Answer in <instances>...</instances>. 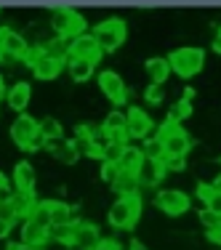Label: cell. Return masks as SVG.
Returning a JSON list of instances; mask_svg holds the SVG:
<instances>
[{"label": "cell", "mask_w": 221, "mask_h": 250, "mask_svg": "<svg viewBox=\"0 0 221 250\" xmlns=\"http://www.w3.org/2000/svg\"><path fill=\"white\" fill-rule=\"evenodd\" d=\"M157 139L165 146V157H187V152L192 149V139L189 133L181 128V123L165 120L157 128Z\"/></svg>", "instance_id": "6da1fadb"}, {"label": "cell", "mask_w": 221, "mask_h": 250, "mask_svg": "<svg viewBox=\"0 0 221 250\" xmlns=\"http://www.w3.org/2000/svg\"><path fill=\"white\" fill-rule=\"evenodd\" d=\"M171 72H176L178 77H195L200 75V69L205 67V51L187 45V48H176L168 56Z\"/></svg>", "instance_id": "7a4b0ae2"}, {"label": "cell", "mask_w": 221, "mask_h": 250, "mask_svg": "<svg viewBox=\"0 0 221 250\" xmlns=\"http://www.w3.org/2000/svg\"><path fill=\"white\" fill-rule=\"evenodd\" d=\"M51 27L56 32V38H67V40H75L80 35H86V16L77 14L75 8H56L51 16Z\"/></svg>", "instance_id": "3957f363"}, {"label": "cell", "mask_w": 221, "mask_h": 250, "mask_svg": "<svg viewBox=\"0 0 221 250\" xmlns=\"http://www.w3.org/2000/svg\"><path fill=\"white\" fill-rule=\"evenodd\" d=\"M125 21L117 19V16H110V19L99 21L96 27H93V38H96L101 53H112L117 51L120 45L125 43Z\"/></svg>", "instance_id": "277c9868"}, {"label": "cell", "mask_w": 221, "mask_h": 250, "mask_svg": "<svg viewBox=\"0 0 221 250\" xmlns=\"http://www.w3.org/2000/svg\"><path fill=\"white\" fill-rule=\"evenodd\" d=\"M29 51L27 40L19 32L8 27H0V62H14V59H24Z\"/></svg>", "instance_id": "5b68a950"}, {"label": "cell", "mask_w": 221, "mask_h": 250, "mask_svg": "<svg viewBox=\"0 0 221 250\" xmlns=\"http://www.w3.org/2000/svg\"><path fill=\"white\" fill-rule=\"evenodd\" d=\"M155 205L168 216H184L192 205V200H189V194L178 192V189H160L157 197H155Z\"/></svg>", "instance_id": "8992f818"}, {"label": "cell", "mask_w": 221, "mask_h": 250, "mask_svg": "<svg viewBox=\"0 0 221 250\" xmlns=\"http://www.w3.org/2000/svg\"><path fill=\"white\" fill-rule=\"evenodd\" d=\"M38 133H40V123L29 115H19L11 123V139H14V144L24 152H29V144H32V139Z\"/></svg>", "instance_id": "52a82bcc"}, {"label": "cell", "mask_w": 221, "mask_h": 250, "mask_svg": "<svg viewBox=\"0 0 221 250\" xmlns=\"http://www.w3.org/2000/svg\"><path fill=\"white\" fill-rule=\"evenodd\" d=\"M99 88H101V93H104V96L110 99L115 106L125 104V99H128V88H125V80L115 72V69H104V72L99 75Z\"/></svg>", "instance_id": "ba28073f"}, {"label": "cell", "mask_w": 221, "mask_h": 250, "mask_svg": "<svg viewBox=\"0 0 221 250\" xmlns=\"http://www.w3.org/2000/svg\"><path fill=\"white\" fill-rule=\"evenodd\" d=\"M69 59H88L91 64H99L101 62V48L93 38V32H86L80 38L69 40Z\"/></svg>", "instance_id": "9c48e42d"}, {"label": "cell", "mask_w": 221, "mask_h": 250, "mask_svg": "<svg viewBox=\"0 0 221 250\" xmlns=\"http://www.w3.org/2000/svg\"><path fill=\"white\" fill-rule=\"evenodd\" d=\"M125 117H128V136L131 139H144L147 141V136L152 133V128H155L152 117H149L144 109H139V106H131V109L125 112Z\"/></svg>", "instance_id": "30bf717a"}, {"label": "cell", "mask_w": 221, "mask_h": 250, "mask_svg": "<svg viewBox=\"0 0 221 250\" xmlns=\"http://www.w3.org/2000/svg\"><path fill=\"white\" fill-rule=\"evenodd\" d=\"M99 242H101V231H99L96 224H91V221L75 224V240H72V245L77 250H93Z\"/></svg>", "instance_id": "8fae6325"}, {"label": "cell", "mask_w": 221, "mask_h": 250, "mask_svg": "<svg viewBox=\"0 0 221 250\" xmlns=\"http://www.w3.org/2000/svg\"><path fill=\"white\" fill-rule=\"evenodd\" d=\"M165 173H168V170H165L163 160H149V157H144L139 173H136V181H139V187H155V184L163 181Z\"/></svg>", "instance_id": "7c38bea8"}, {"label": "cell", "mask_w": 221, "mask_h": 250, "mask_svg": "<svg viewBox=\"0 0 221 250\" xmlns=\"http://www.w3.org/2000/svg\"><path fill=\"white\" fill-rule=\"evenodd\" d=\"M29 99H32V88H29V83H24V80L14 83V85L8 88V96H5L8 109L19 112V115H24V109L29 106Z\"/></svg>", "instance_id": "4fadbf2b"}, {"label": "cell", "mask_w": 221, "mask_h": 250, "mask_svg": "<svg viewBox=\"0 0 221 250\" xmlns=\"http://www.w3.org/2000/svg\"><path fill=\"white\" fill-rule=\"evenodd\" d=\"M8 197H11V208H14V213H16V221H19V218L29 221L35 208L40 205V200L35 197V192H14V194H8Z\"/></svg>", "instance_id": "5bb4252c"}, {"label": "cell", "mask_w": 221, "mask_h": 250, "mask_svg": "<svg viewBox=\"0 0 221 250\" xmlns=\"http://www.w3.org/2000/svg\"><path fill=\"white\" fill-rule=\"evenodd\" d=\"M11 184L16 187V192H35V168L29 165V160H22L14 165Z\"/></svg>", "instance_id": "9a60e30c"}, {"label": "cell", "mask_w": 221, "mask_h": 250, "mask_svg": "<svg viewBox=\"0 0 221 250\" xmlns=\"http://www.w3.org/2000/svg\"><path fill=\"white\" fill-rule=\"evenodd\" d=\"M107 221H110V226H115V229H131V226L136 224V218H133V213H131L128 202L123 197H117V202L110 208V213H107Z\"/></svg>", "instance_id": "2e32d148"}, {"label": "cell", "mask_w": 221, "mask_h": 250, "mask_svg": "<svg viewBox=\"0 0 221 250\" xmlns=\"http://www.w3.org/2000/svg\"><path fill=\"white\" fill-rule=\"evenodd\" d=\"M144 69H147L149 80H152V85H163V83L173 75V72H171V64H168V56H165V59H163V56H152V59H147Z\"/></svg>", "instance_id": "e0dca14e"}, {"label": "cell", "mask_w": 221, "mask_h": 250, "mask_svg": "<svg viewBox=\"0 0 221 250\" xmlns=\"http://www.w3.org/2000/svg\"><path fill=\"white\" fill-rule=\"evenodd\" d=\"M45 149L53 154V160H59V163H64V165H72V163H77V157H80L77 144L75 141H67V139L56 141V144H48Z\"/></svg>", "instance_id": "ac0fdd59"}, {"label": "cell", "mask_w": 221, "mask_h": 250, "mask_svg": "<svg viewBox=\"0 0 221 250\" xmlns=\"http://www.w3.org/2000/svg\"><path fill=\"white\" fill-rule=\"evenodd\" d=\"M48 240H51V237H48V229H40L38 224L24 221V226H22V242H24V245L35 248V250H40Z\"/></svg>", "instance_id": "d6986e66"}, {"label": "cell", "mask_w": 221, "mask_h": 250, "mask_svg": "<svg viewBox=\"0 0 221 250\" xmlns=\"http://www.w3.org/2000/svg\"><path fill=\"white\" fill-rule=\"evenodd\" d=\"M64 67H67L64 62H59V59H51L48 53H45V56L32 67V72H35V77H38V80H53V77L62 75Z\"/></svg>", "instance_id": "ffe728a7"}, {"label": "cell", "mask_w": 221, "mask_h": 250, "mask_svg": "<svg viewBox=\"0 0 221 250\" xmlns=\"http://www.w3.org/2000/svg\"><path fill=\"white\" fill-rule=\"evenodd\" d=\"M197 197L205 202V210L221 216V189H216L213 184H197Z\"/></svg>", "instance_id": "44dd1931"}, {"label": "cell", "mask_w": 221, "mask_h": 250, "mask_svg": "<svg viewBox=\"0 0 221 250\" xmlns=\"http://www.w3.org/2000/svg\"><path fill=\"white\" fill-rule=\"evenodd\" d=\"M93 67L96 64H91L88 59H67V72L72 77L75 83H86L93 77Z\"/></svg>", "instance_id": "7402d4cb"}, {"label": "cell", "mask_w": 221, "mask_h": 250, "mask_svg": "<svg viewBox=\"0 0 221 250\" xmlns=\"http://www.w3.org/2000/svg\"><path fill=\"white\" fill-rule=\"evenodd\" d=\"M141 163H144V152H141V149H136V146H125L123 160H120L117 165H120V170H123V173L136 176V173H139V168H141Z\"/></svg>", "instance_id": "603a6c76"}, {"label": "cell", "mask_w": 221, "mask_h": 250, "mask_svg": "<svg viewBox=\"0 0 221 250\" xmlns=\"http://www.w3.org/2000/svg\"><path fill=\"white\" fill-rule=\"evenodd\" d=\"M51 205V226H64V224H72V208L67 202H59V200H48Z\"/></svg>", "instance_id": "cb8c5ba5"}, {"label": "cell", "mask_w": 221, "mask_h": 250, "mask_svg": "<svg viewBox=\"0 0 221 250\" xmlns=\"http://www.w3.org/2000/svg\"><path fill=\"white\" fill-rule=\"evenodd\" d=\"M40 133L45 136L48 144H56V141L64 139V128H62V123H59L56 117H43V120H40Z\"/></svg>", "instance_id": "d4e9b609"}, {"label": "cell", "mask_w": 221, "mask_h": 250, "mask_svg": "<svg viewBox=\"0 0 221 250\" xmlns=\"http://www.w3.org/2000/svg\"><path fill=\"white\" fill-rule=\"evenodd\" d=\"M45 53H48L51 59H59V62H64L67 64V59H69V40L67 38H53L48 40V43L43 45Z\"/></svg>", "instance_id": "484cf974"}, {"label": "cell", "mask_w": 221, "mask_h": 250, "mask_svg": "<svg viewBox=\"0 0 221 250\" xmlns=\"http://www.w3.org/2000/svg\"><path fill=\"white\" fill-rule=\"evenodd\" d=\"M112 187H115V192L120 194V197H128V194H139V181H136V176H128V173H123L115 184H112Z\"/></svg>", "instance_id": "4316f807"}, {"label": "cell", "mask_w": 221, "mask_h": 250, "mask_svg": "<svg viewBox=\"0 0 221 250\" xmlns=\"http://www.w3.org/2000/svg\"><path fill=\"white\" fill-rule=\"evenodd\" d=\"M187 117H192V101L178 99L176 104H171V109H168V120L181 123V120H187Z\"/></svg>", "instance_id": "83f0119b"}, {"label": "cell", "mask_w": 221, "mask_h": 250, "mask_svg": "<svg viewBox=\"0 0 221 250\" xmlns=\"http://www.w3.org/2000/svg\"><path fill=\"white\" fill-rule=\"evenodd\" d=\"M48 237H51V240H56V242H62V245H72V240H75V224L51 226Z\"/></svg>", "instance_id": "f1b7e54d"}, {"label": "cell", "mask_w": 221, "mask_h": 250, "mask_svg": "<svg viewBox=\"0 0 221 250\" xmlns=\"http://www.w3.org/2000/svg\"><path fill=\"white\" fill-rule=\"evenodd\" d=\"M29 221L38 224L40 229H51V205H48V200H40V205L35 208V213L29 216Z\"/></svg>", "instance_id": "f546056e"}, {"label": "cell", "mask_w": 221, "mask_h": 250, "mask_svg": "<svg viewBox=\"0 0 221 250\" xmlns=\"http://www.w3.org/2000/svg\"><path fill=\"white\" fill-rule=\"evenodd\" d=\"M101 128H104V133H110V130H123V128H128V117H125L123 112L112 109L110 115L104 117V123H101Z\"/></svg>", "instance_id": "4dcf8cb0"}, {"label": "cell", "mask_w": 221, "mask_h": 250, "mask_svg": "<svg viewBox=\"0 0 221 250\" xmlns=\"http://www.w3.org/2000/svg\"><path fill=\"white\" fill-rule=\"evenodd\" d=\"M141 152H144V157H149V160H163L165 157V146L157 136H155V139H147L144 146H141Z\"/></svg>", "instance_id": "1f68e13d"}, {"label": "cell", "mask_w": 221, "mask_h": 250, "mask_svg": "<svg viewBox=\"0 0 221 250\" xmlns=\"http://www.w3.org/2000/svg\"><path fill=\"white\" fill-rule=\"evenodd\" d=\"M123 152L125 146L123 144H104V154H101V163H120L123 160Z\"/></svg>", "instance_id": "d6a6232c"}, {"label": "cell", "mask_w": 221, "mask_h": 250, "mask_svg": "<svg viewBox=\"0 0 221 250\" xmlns=\"http://www.w3.org/2000/svg\"><path fill=\"white\" fill-rule=\"evenodd\" d=\"M101 181H107V184H115L117 178L123 176V170H120V165H115V163H101Z\"/></svg>", "instance_id": "836d02e7"}, {"label": "cell", "mask_w": 221, "mask_h": 250, "mask_svg": "<svg viewBox=\"0 0 221 250\" xmlns=\"http://www.w3.org/2000/svg\"><path fill=\"white\" fill-rule=\"evenodd\" d=\"M163 99H165V93H163V85H149L147 91H144V101L149 106H157V104H163Z\"/></svg>", "instance_id": "e575fe53"}, {"label": "cell", "mask_w": 221, "mask_h": 250, "mask_svg": "<svg viewBox=\"0 0 221 250\" xmlns=\"http://www.w3.org/2000/svg\"><path fill=\"white\" fill-rule=\"evenodd\" d=\"M125 202H128L131 213H133V218L139 221L141 218V210H144V200H141V194H128V197H123Z\"/></svg>", "instance_id": "d590c367"}, {"label": "cell", "mask_w": 221, "mask_h": 250, "mask_svg": "<svg viewBox=\"0 0 221 250\" xmlns=\"http://www.w3.org/2000/svg\"><path fill=\"white\" fill-rule=\"evenodd\" d=\"M0 218H3V221H8V224L16 221V213H14V208H11V197H8V194H5V197H0Z\"/></svg>", "instance_id": "8d00e7d4"}, {"label": "cell", "mask_w": 221, "mask_h": 250, "mask_svg": "<svg viewBox=\"0 0 221 250\" xmlns=\"http://www.w3.org/2000/svg\"><path fill=\"white\" fill-rule=\"evenodd\" d=\"M200 224L205 226L208 231H213V229H219V226H221V216H216V213H211V210H202L200 213Z\"/></svg>", "instance_id": "74e56055"}, {"label": "cell", "mask_w": 221, "mask_h": 250, "mask_svg": "<svg viewBox=\"0 0 221 250\" xmlns=\"http://www.w3.org/2000/svg\"><path fill=\"white\" fill-rule=\"evenodd\" d=\"M43 56H45V48H43V45H32V48L27 51V56L22 59V62H24V64H29V67H35V64H38Z\"/></svg>", "instance_id": "f35d334b"}, {"label": "cell", "mask_w": 221, "mask_h": 250, "mask_svg": "<svg viewBox=\"0 0 221 250\" xmlns=\"http://www.w3.org/2000/svg\"><path fill=\"white\" fill-rule=\"evenodd\" d=\"M163 165H165V170H171V173H178V170L187 168V160L184 157H163Z\"/></svg>", "instance_id": "ab89813d"}, {"label": "cell", "mask_w": 221, "mask_h": 250, "mask_svg": "<svg viewBox=\"0 0 221 250\" xmlns=\"http://www.w3.org/2000/svg\"><path fill=\"white\" fill-rule=\"evenodd\" d=\"M93 250H123L120 240H115V237H101V242Z\"/></svg>", "instance_id": "60d3db41"}, {"label": "cell", "mask_w": 221, "mask_h": 250, "mask_svg": "<svg viewBox=\"0 0 221 250\" xmlns=\"http://www.w3.org/2000/svg\"><path fill=\"white\" fill-rule=\"evenodd\" d=\"M11 229H14V224H8V221H3V218H0V240H5V237L11 234Z\"/></svg>", "instance_id": "b9f144b4"}, {"label": "cell", "mask_w": 221, "mask_h": 250, "mask_svg": "<svg viewBox=\"0 0 221 250\" xmlns=\"http://www.w3.org/2000/svg\"><path fill=\"white\" fill-rule=\"evenodd\" d=\"M213 51L221 56V27L216 29V35H213Z\"/></svg>", "instance_id": "7bdbcfd3"}, {"label": "cell", "mask_w": 221, "mask_h": 250, "mask_svg": "<svg viewBox=\"0 0 221 250\" xmlns=\"http://www.w3.org/2000/svg\"><path fill=\"white\" fill-rule=\"evenodd\" d=\"M8 184H11V181H8V176H5L3 170H0V192H8Z\"/></svg>", "instance_id": "ee69618b"}, {"label": "cell", "mask_w": 221, "mask_h": 250, "mask_svg": "<svg viewBox=\"0 0 221 250\" xmlns=\"http://www.w3.org/2000/svg\"><path fill=\"white\" fill-rule=\"evenodd\" d=\"M208 237H211L216 245H221V226H219V229H213V231H208Z\"/></svg>", "instance_id": "f6af8a7d"}, {"label": "cell", "mask_w": 221, "mask_h": 250, "mask_svg": "<svg viewBox=\"0 0 221 250\" xmlns=\"http://www.w3.org/2000/svg\"><path fill=\"white\" fill-rule=\"evenodd\" d=\"M8 250H35V248L24 245V242H11V245H8Z\"/></svg>", "instance_id": "bcb514c9"}, {"label": "cell", "mask_w": 221, "mask_h": 250, "mask_svg": "<svg viewBox=\"0 0 221 250\" xmlns=\"http://www.w3.org/2000/svg\"><path fill=\"white\" fill-rule=\"evenodd\" d=\"M5 96H8V88H5V80L0 75V101H5Z\"/></svg>", "instance_id": "7dc6e473"}, {"label": "cell", "mask_w": 221, "mask_h": 250, "mask_svg": "<svg viewBox=\"0 0 221 250\" xmlns=\"http://www.w3.org/2000/svg\"><path fill=\"white\" fill-rule=\"evenodd\" d=\"M128 250H149L147 245H144V242H139V240H133V242H131V248Z\"/></svg>", "instance_id": "c3c4849f"}, {"label": "cell", "mask_w": 221, "mask_h": 250, "mask_svg": "<svg viewBox=\"0 0 221 250\" xmlns=\"http://www.w3.org/2000/svg\"><path fill=\"white\" fill-rule=\"evenodd\" d=\"M0 11H3V8H0Z\"/></svg>", "instance_id": "681fc988"}]
</instances>
